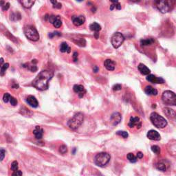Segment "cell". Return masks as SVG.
I'll return each mask as SVG.
<instances>
[{
    "label": "cell",
    "mask_w": 176,
    "mask_h": 176,
    "mask_svg": "<svg viewBox=\"0 0 176 176\" xmlns=\"http://www.w3.org/2000/svg\"><path fill=\"white\" fill-rule=\"evenodd\" d=\"M154 40L151 38L147 39H142L140 41V44L142 46H147L153 44L154 43Z\"/></svg>",
    "instance_id": "cb8c5ba5"
},
{
    "label": "cell",
    "mask_w": 176,
    "mask_h": 176,
    "mask_svg": "<svg viewBox=\"0 0 176 176\" xmlns=\"http://www.w3.org/2000/svg\"><path fill=\"white\" fill-rule=\"evenodd\" d=\"M71 48L68 46V43H62L61 45V47H60V51L61 52H68V53H70V52Z\"/></svg>",
    "instance_id": "d4e9b609"
},
{
    "label": "cell",
    "mask_w": 176,
    "mask_h": 176,
    "mask_svg": "<svg viewBox=\"0 0 176 176\" xmlns=\"http://www.w3.org/2000/svg\"><path fill=\"white\" fill-rule=\"evenodd\" d=\"M50 1H51V3L53 4V7H54L56 4H58V2H57V1H56V0H50Z\"/></svg>",
    "instance_id": "bcb514c9"
},
{
    "label": "cell",
    "mask_w": 176,
    "mask_h": 176,
    "mask_svg": "<svg viewBox=\"0 0 176 176\" xmlns=\"http://www.w3.org/2000/svg\"><path fill=\"white\" fill-rule=\"evenodd\" d=\"M147 136L149 140H151L159 141L161 139V136L160 134L157 131L153 130V129L149 131L148 133L147 134Z\"/></svg>",
    "instance_id": "7c38bea8"
},
{
    "label": "cell",
    "mask_w": 176,
    "mask_h": 176,
    "mask_svg": "<svg viewBox=\"0 0 176 176\" xmlns=\"http://www.w3.org/2000/svg\"><path fill=\"white\" fill-rule=\"evenodd\" d=\"M72 20L74 26H80L83 25L85 21V18L84 16L80 15V16H73L72 17Z\"/></svg>",
    "instance_id": "9a60e30c"
},
{
    "label": "cell",
    "mask_w": 176,
    "mask_h": 176,
    "mask_svg": "<svg viewBox=\"0 0 176 176\" xmlns=\"http://www.w3.org/2000/svg\"><path fill=\"white\" fill-rule=\"evenodd\" d=\"M74 42L77 43L78 45L81 46V47H84L85 46L86 44V41L83 38H78V39H74Z\"/></svg>",
    "instance_id": "4316f807"
},
{
    "label": "cell",
    "mask_w": 176,
    "mask_h": 176,
    "mask_svg": "<svg viewBox=\"0 0 176 176\" xmlns=\"http://www.w3.org/2000/svg\"><path fill=\"white\" fill-rule=\"evenodd\" d=\"M59 152L61 154H65L68 152V147L65 145H61L59 147Z\"/></svg>",
    "instance_id": "d6a6232c"
},
{
    "label": "cell",
    "mask_w": 176,
    "mask_h": 176,
    "mask_svg": "<svg viewBox=\"0 0 176 176\" xmlns=\"http://www.w3.org/2000/svg\"><path fill=\"white\" fill-rule=\"evenodd\" d=\"M48 21H49L50 23H51L52 24H53V26L55 28H60L62 25V21L59 16L50 15L48 17Z\"/></svg>",
    "instance_id": "30bf717a"
},
{
    "label": "cell",
    "mask_w": 176,
    "mask_h": 176,
    "mask_svg": "<svg viewBox=\"0 0 176 176\" xmlns=\"http://www.w3.org/2000/svg\"><path fill=\"white\" fill-rule=\"evenodd\" d=\"M78 52H74L73 56H72V58H73V60H74V62H77L78 61Z\"/></svg>",
    "instance_id": "b9f144b4"
},
{
    "label": "cell",
    "mask_w": 176,
    "mask_h": 176,
    "mask_svg": "<svg viewBox=\"0 0 176 176\" xmlns=\"http://www.w3.org/2000/svg\"><path fill=\"white\" fill-rule=\"evenodd\" d=\"M9 67V64L5 63L1 67V70H0V75L1 76H4L6 73V71L8 68Z\"/></svg>",
    "instance_id": "f546056e"
},
{
    "label": "cell",
    "mask_w": 176,
    "mask_h": 176,
    "mask_svg": "<svg viewBox=\"0 0 176 176\" xmlns=\"http://www.w3.org/2000/svg\"><path fill=\"white\" fill-rule=\"evenodd\" d=\"M26 102L29 105L34 107V108L37 107L39 105V103H38L37 99H36L34 96H32V95L28 96L26 98Z\"/></svg>",
    "instance_id": "2e32d148"
},
{
    "label": "cell",
    "mask_w": 176,
    "mask_h": 176,
    "mask_svg": "<svg viewBox=\"0 0 176 176\" xmlns=\"http://www.w3.org/2000/svg\"><path fill=\"white\" fill-rule=\"evenodd\" d=\"M11 169L13 171L18 170V162H17V161H14V162H13V163L11 164Z\"/></svg>",
    "instance_id": "e575fe53"
},
{
    "label": "cell",
    "mask_w": 176,
    "mask_h": 176,
    "mask_svg": "<svg viewBox=\"0 0 176 176\" xmlns=\"http://www.w3.org/2000/svg\"><path fill=\"white\" fill-rule=\"evenodd\" d=\"M121 120H122L121 114L118 112L113 113L112 114V116L110 117V121H111L112 124L113 126H116L118 124H119Z\"/></svg>",
    "instance_id": "5bb4252c"
},
{
    "label": "cell",
    "mask_w": 176,
    "mask_h": 176,
    "mask_svg": "<svg viewBox=\"0 0 176 176\" xmlns=\"http://www.w3.org/2000/svg\"><path fill=\"white\" fill-rule=\"evenodd\" d=\"M73 90L75 93H77L78 94L79 98H83L86 94V90L81 85H74L73 87Z\"/></svg>",
    "instance_id": "4fadbf2b"
},
{
    "label": "cell",
    "mask_w": 176,
    "mask_h": 176,
    "mask_svg": "<svg viewBox=\"0 0 176 176\" xmlns=\"http://www.w3.org/2000/svg\"><path fill=\"white\" fill-rule=\"evenodd\" d=\"M33 134L35 135V137L36 139L40 140L43 138V129L40 126H36L35 129L33 130Z\"/></svg>",
    "instance_id": "e0dca14e"
},
{
    "label": "cell",
    "mask_w": 176,
    "mask_h": 176,
    "mask_svg": "<svg viewBox=\"0 0 176 176\" xmlns=\"http://www.w3.org/2000/svg\"><path fill=\"white\" fill-rule=\"evenodd\" d=\"M61 36V34L60 33V32H52V33H50L49 34V36L50 38H52L54 36Z\"/></svg>",
    "instance_id": "ab89813d"
},
{
    "label": "cell",
    "mask_w": 176,
    "mask_h": 176,
    "mask_svg": "<svg viewBox=\"0 0 176 176\" xmlns=\"http://www.w3.org/2000/svg\"><path fill=\"white\" fill-rule=\"evenodd\" d=\"M21 18V14H20L19 13H13L10 14V19L13 21H18V20H20Z\"/></svg>",
    "instance_id": "484cf974"
},
{
    "label": "cell",
    "mask_w": 176,
    "mask_h": 176,
    "mask_svg": "<svg viewBox=\"0 0 176 176\" xmlns=\"http://www.w3.org/2000/svg\"><path fill=\"white\" fill-rule=\"evenodd\" d=\"M4 63V59L3 58H0V68L1 67V65Z\"/></svg>",
    "instance_id": "681fc988"
},
{
    "label": "cell",
    "mask_w": 176,
    "mask_h": 176,
    "mask_svg": "<svg viewBox=\"0 0 176 176\" xmlns=\"http://www.w3.org/2000/svg\"><path fill=\"white\" fill-rule=\"evenodd\" d=\"M11 98V96L10 94L8 93H6L4 94V96H3V100L4 103H8V101H10V99Z\"/></svg>",
    "instance_id": "836d02e7"
},
{
    "label": "cell",
    "mask_w": 176,
    "mask_h": 176,
    "mask_svg": "<svg viewBox=\"0 0 176 176\" xmlns=\"http://www.w3.org/2000/svg\"><path fill=\"white\" fill-rule=\"evenodd\" d=\"M127 159H128V160L130 162H131V163H135V162H137V160H138L137 157L135 155H134L132 153H128L127 155Z\"/></svg>",
    "instance_id": "83f0119b"
},
{
    "label": "cell",
    "mask_w": 176,
    "mask_h": 176,
    "mask_svg": "<svg viewBox=\"0 0 176 176\" xmlns=\"http://www.w3.org/2000/svg\"><path fill=\"white\" fill-rule=\"evenodd\" d=\"M54 76L53 72L50 70H43L39 73L37 77L32 81V85L36 89L44 91L48 89L50 81Z\"/></svg>",
    "instance_id": "6da1fadb"
},
{
    "label": "cell",
    "mask_w": 176,
    "mask_h": 176,
    "mask_svg": "<svg viewBox=\"0 0 176 176\" xmlns=\"http://www.w3.org/2000/svg\"><path fill=\"white\" fill-rule=\"evenodd\" d=\"M138 69L142 75H148L151 72V70L149 69L145 65L142 63H140L138 65Z\"/></svg>",
    "instance_id": "d6986e66"
},
{
    "label": "cell",
    "mask_w": 176,
    "mask_h": 176,
    "mask_svg": "<svg viewBox=\"0 0 176 176\" xmlns=\"http://www.w3.org/2000/svg\"><path fill=\"white\" fill-rule=\"evenodd\" d=\"M125 41V37L120 32H116L112 36L111 42L114 48H118Z\"/></svg>",
    "instance_id": "ba28073f"
},
{
    "label": "cell",
    "mask_w": 176,
    "mask_h": 176,
    "mask_svg": "<svg viewBox=\"0 0 176 176\" xmlns=\"http://www.w3.org/2000/svg\"><path fill=\"white\" fill-rule=\"evenodd\" d=\"M23 173L21 171H19V170H17V171H14V173H13V176H22Z\"/></svg>",
    "instance_id": "7bdbcfd3"
},
{
    "label": "cell",
    "mask_w": 176,
    "mask_h": 176,
    "mask_svg": "<svg viewBox=\"0 0 176 176\" xmlns=\"http://www.w3.org/2000/svg\"><path fill=\"white\" fill-rule=\"evenodd\" d=\"M144 92L149 96H156L158 95V90L154 89L150 85H147L144 88Z\"/></svg>",
    "instance_id": "ffe728a7"
},
{
    "label": "cell",
    "mask_w": 176,
    "mask_h": 176,
    "mask_svg": "<svg viewBox=\"0 0 176 176\" xmlns=\"http://www.w3.org/2000/svg\"><path fill=\"white\" fill-rule=\"evenodd\" d=\"M156 167L158 170H160L161 171H165L167 170V167H166L165 164L163 162H158L156 165Z\"/></svg>",
    "instance_id": "f1b7e54d"
},
{
    "label": "cell",
    "mask_w": 176,
    "mask_h": 176,
    "mask_svg": "<svg viewBox=\"0 0 176 176\" xmlns=\"http://www.w3.org/2000/svg\"><path fill=\"white\" fill-rule=\"evenodd\" d=\"M28 68H29V70H30L31 71V72H36L37 70H38L37 67L35 65H34V64H33L32 65L30 66Z\"/></svg>",
    "instance_id": "f35d334b"
},
{
    "label": "cell",
    "mask_w": 176,
    "mask_h": 176,
    "mask_svg": "<svg viewBox=\"0 0 176 176\" xmlns=\"http://www.w3.org/2000/svg\"><path fill=\"white\" fill-rule=\"evenodd\" d=\"M78 1H83V0H77Z\"/></svg>",
    "instance_id": "11a10c76"
},
{
    "label": "cell",
    "mask_w": 176,
    "mask_h": 176,
    "mask_svg": "<svg viewBox=\"0 0 176 176\" xmlns=\"http://www.w3.org/2000/svg\"><path fill=\"white\" fill-rule=\"evenodd\" d=\"M116 134L118 135L122 136L123 138H127L128 136H129L128 133H127V131H118L116 132Z\"/></svg>",
    "instance_id": "1f68e13d"
},
{
    "label": "cell",
    "mask_w": 176,
    "mask_h": 176,
    "mask_svg": "<svg viewBox=\"0 0 176 176\" xmlns=\"http://www.w3.org/2000/svg\"><path fill=\"white\" fill-rule=\"evenodd\" d=\"M6 151L4 149H0V161H2L4 159Z\"/></svg>",
    "instance_id": "74e56055"
},
{
    "label": "cell",
    "mask_w": 176,
    "mask_h": 176,
    "mask_svg": "<svg viewBox=\"0 0 176 176\" xmlns=\"http://www.w3.org/2000/svg\"><path fill=\"white\" fill-rule=\"evenodd\" d=\"M114 8H115V4H113L110 6V10H113Z\"/></svg>",
    "instance_id": "816d5d0a"
},
{
    "label": "cell",
    "mask_w": 176,
    "mask_h": 176,
    "mask_svg": "<svg viewBox=\"0 0 176 176\" xmlns=\"http://www.w3.org/2000/svg\"><path fill=\"white\" fill-rule=\"evenodd\" d=\"M143 153H142V152H138V153H137V155H136V157H137V158H139V159H141V158H143Z\"/></svg>",
    "instance_id": "ee69618b"
},
{
    "label": "cell",
    "mask_w": 176,
    "mask_h": 176,
    "mask_svg": "<svg viewBox=\"0 0 176 176\" xmlns=\"http://www.w3.org/2000/svg\"><path fill=\"white\" fill-rule=\"evenodd\" d=\"M128 126L130 128H134V127H136L137 129L141 128L142 121H141L140 118L138 116H131L129 119Z\"/></svg>",
    "instance_id": "9c48e42d"
},
{
    "label": "cell",
    "mask_w": 176,
    "mask_h": 176,
    "mask_svg": "<svg viewBox=\"0 0 176 176\" xmlns=\"http://www.w3.org/2000/svg\"><path fill=\"white\" fill-rule=\"evenodd\" d=\"M113 91H119L122 89V85L120 84H116L113 86L112 87Z\"/></svg>",
    "instance_id": "8d00e7d4"
},
{
    "label": "cell",
    "mask_w": 176,
    "mask_h": 176,
    "mask_svg": "<svg viewBox=\"0 0 176 176\" xmlns=\"http://www.w3.org/2000/svg\"><path fill=\"white\" fill-rule=\"evenodd\" d=\"M115 8H116L117 10H120V9H121V6H120V4L118 2L116 3V4H115Z\"/></svg>",
    "instance_id": "f6af8a7d"
},
{
    "label": "cell",
    "mask_w": 176,
    "mask_h": 176,
    "mask_svg": "<svg viewBox=\"0 0 176 176\" xmlns=\"http://www.w3.org/2000/svg\"><path fill=\"white\" fill-rule=\"evenodd\" d=\"M13 88H14V89H17L19 88V85L18 84H14L13 85Z\"/></svg>",
    "instance_id": "f907efd6"
},
{
    "label": "cell",
    "mask_w": 176,
    "mask_h": 176,
    "mask_svg": "<svg viewBox=\"0 0 176 176\" xmlns=\"http://www.w3.org/2000/svg\"><path fill=\"white\" fill-rule=\"evenodd\" d=\"M110 1H112L113 4H116L118 2V0H110Z\"/></svg>",
    "instance_id": "f5cc1de1"
},
{
    "label": "cell",
    "mask_w": 176,
    "mask_h": 176,
    "mask_svg": "<svg viewBox=\"0 0 176 176\" xmlns=\"http://www.w3.org/2000/svg\"><path fill=\"white\" fill-rule=\"evenodd\" d=\"M151 150H152V151L155 153L156 155H159L160 153V151H161V150H160V148L158 147V146H157V145H153V146H152L151 147Z\"/></svg>",
    "instance_id": "4dcf8cb0"
},
{
    "label": "cell",
    "mask_w": 176,
    "mask_h": 176,
    "mask_svg": "<svg viewBox=\"0 0 176 176\" xmlns=\"http://www.w3.org/2000/svg\"><path fill=\"white\" fill-rule=\"evenodd\" d=\"M147 81L149 82L155 83V84H163L165 83V81L161 77H157L153 74H148L146 78Z\"/></svg>",
    "instance_id": "8fae6325"
},
{
    "label": "cell",
    "mask_w": 176,
    "mask_h": 176,
    "mask_svg": "<svg viewBox=\"0 0 176 176\" xmlns=\"http://www.w3.org/2000/svg\"><path fill=\"white\" fill-rule=\"evenodd\" d=\"M129 1H139V0H129Z\"/></svg>",
    "instance_id": "db71d44e"
},
{
    "label": "cell",
    "mask_w": 176,
    "mask_h": 176,
    "mask_svg": "<svg viewBox=\"0 0 176 176\" xmlns=\"http://www.w3.org/2000/svg\"><path fill=\"white\" fill-rule=\"evenodd\" d=\"M21 5L26 8H31L35 2V0H19Z\"/></svg>",
    "instance_id": "44dd1931"
},
{
    "label": "cell",
    "mask_w": 176,
    "mask_h": 176,
    "mask_svg": "<svg viewBox=\"0 0 176 176\" xmlns=\"http://www.w3.org/2000/svg\"><path fill=\"white\" fill-rule=\"evenodd\" d=\"M99 70V68L98 66H94V69H93V71L95 72V73H96V72H98Z\"/></svg>",
    "instance_id": "7dc6e473"
},
{
    "label": "cell",
    "mask_w": 176,
    "mask_h": 176,
    "mask_svg": "<svg viewBox=\"0 0 176 176\" xmlns=\"http://www.w3.org/2000/svg\"><path fill=\"white\" fill-rule=\"evenodd\" d=\"M10 104L13 106H16L17 105V103H18L17 100L15 99V98H14V97H13V96H11V98L10 99Z\"/></svg>",
    "instance_id": "d590c367"
},
{
    "label": "cell",
    "mask_w": 176,
    "mask_h": 176,
    "mask_svg": "<svg viewBox=\"0 0 176 176\" xmlns=\"http://www.w3.org/2000/svg\"><path fill=\"white\" fill-rule=\"evenodd\" d=\"M176 0H160L156 4V7L162 13L169 12L175 5Z\"/></svg>",
    "instance_id": "277c9868"
},
{
    "label": "cell",
    "mask_w": 176,
    "mask_h": 176,
    "mask_svg": "<svg viewBox=\"0 0 176 176\" xmlns=\"http://www.w3.org/2000/svg\"><path fill=\"white\" fill-rule=\"evenodd\" d=\"M4 4H5V2H4V0H1V1H0V6H1V7H2V6H3L4 5Z\"/></svg>",
    "instance_id": "c3c4849f"
},
{
    "label": "cell",
    "mask_w": 176,
    "mask_h": 176,
    "mask_svg": "<svg viewBox=\"0 0 176 176\" xmlns=\"http://www.w3.org/2000/svg\"><path fill=\"white\" fill-rule=\"evenodd\" d=\"M9 8H10V4L9 3H6V4H5L3 6H2V10H8V9H9Z\"/></svg>",
    "instance_id": "60d3db41"
},
{
    "label": "cell",
    "mask_w": 176,
    "mask_h": 176,
    "mask_svg": "<svg viewBox=\"0 0 176 176\" xmlns=\"http://www.w3.org/2000/svg\"><path fill=\"white\" fill-rule=\"evenodd\" d=\"M164 112L169 118H174L176 117V112L173 109H171L170 108H165L164 109Z\"/></svg>",
    "instance_id": "7402d4cb"
},
{
    "label": "cell",
    "mask_w": 176,
    "mask_h": 176,
    "mask_svg": "<svg viewBox=\"0 0 176 176\" xmlns=\"http://www.w3.org/2000/svg\"><path fill=\"white\" fill-rule=\"evenodd\" d=\"M162 99L163 103L167 105L175 106L176 105V95L172 91H164L162 94Z\"/></svg>",
    "instance_id": "52a82bcc"
},
{
    "label": "cell",
    "mask_w": 176,
    "mask_h": 176,
    "mask_svg": "<svg viewBox=\"0 0 176 176\" xmlns=\"http://www.w3.org/2000/svg\"><path fill=\"white\" fill-rule=\"evenodd\" d=\"M110 159H111V156L108 153L101 152L95 156L94 162L97 166L100 167H104L109 162Z\"/></svg>",
    "instance_id": "5b68a950"
},
{
    "label": "cell",
    "mask_w": 176,
    "mask_h": 176,
    "mask_svg": "<svg viewBox=\"0 0 176 176\" xmlns=\"http://www.w3.org/2000/svg\"><path fill=\"white\" fill-rule=\"evenodd\" d=\"M90 28L92 31H94L95 32H99V31L101 30V26L99 25L98 23L94 22L90 25Z\"/></svg>",
    "instance_id": "603a6c76"
},
{
    "label": "cell",
    "mask_w": 176,
    "mask_h": 176,
    "mask_svg": "<svg viewBox=\"0 0 176 176\" xmlns=\"http://www.w3.org/2000/svg\"><path fill=\"white\" fill-rule=\"evenodd\" d=\"M150 120L151 121L152 124L158 129H163L167 127L168 124L167 120L164 117H162V116L159 115L156 112L151 113L150 116Z\"/></svg>",
    "instance_id": "7a4b0ae2"
},
{
    "label": "cell",
    "mask_w": 176,
    "mask_h": 176,
    "mask_svg": "<svg viewBox=\"0 0 176 176\" xmlns=\"http://www.w3.org/2000/svg\"><path fill=\"white\" fill-rule=\"evenodd\" d=\"M24 34L29 40L32 41H37L39 39V35L34 26H26L23 30Z\"/></svg>",
    "instance_id": "8992f818"
},
{
    "label": "cell",
    "mask_w": 176,
    "mask_h": 176,
    "mask_svg": "<svg viewBox=\"0 0 176 176\" xmlns=\"http://www.w3.org/2000/svg\"><path fill=\"white\" fill-rule=\"evenodd\" d=\"M104 65L107 70L113 71L115 70L116 63L111 59H107L104 62Z\"/></svg>",
    "instance_id": "ac0fdd59"
},
{
    "label": "cell",
    "mask_w": 176,
    "mask_h": 176,
    "mask_svg": "<svg viewBox=\"0 0 176 176\" xmlns=\"http://www.w3.org/2000/svg\"><path fill=\"white\" fill-rule=\"evenodd\" d=\"M83 120H84L83 114L81 112L77 113L71 119L68 120V126L72 130H76L81 125V124L83 122Z\"/></svg>",
    "instance_id": "3957f363"
}]
</instances>
